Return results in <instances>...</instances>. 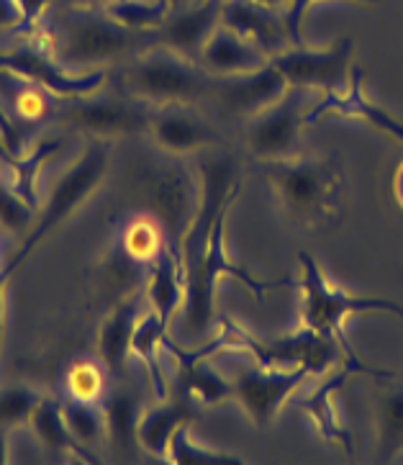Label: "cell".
Here are the masks:
<instances>
[{"label":"cell","instance_id":"7c38bea8","mask_svg":"<svg viewBox=\"0 0 403 465\" xmlns=\"http://www.w3.org/2000/svg\"><path fill=\"white\" fill-rule=\"evenodd\" d=\"M62 414H64V421H67V430L80 440H98L103 435L105 424H108L105 411L101 414L95 409V404H75L73 401Z\"/></svg>","mask_w":403,"mask_h":465},{"label":"cell","instance_id":"5b68a950","mask_svg":"<svg viewBox=\"0 0 403 465\" xmlns=\"http://www.w3.org/2000/svg\"><path fill=\"white\" fill-rule=\"evenodd\" d=\"M67 119H73L93 132H129V129H139L147 121V114L134 105L95 101V104H83L73 108L67 114Z\"/></svg>","mask_w":403,"mask_h":465},{"label":"cell","instance_id":"3957f363","mask_svg":"<svg viewBox=\"0 0 403 465\" xmlns=\"http://www.w3.org/2000/svg\"><path fill=\"white\" fill-rule=\"evenodd\" d=\"M152 132L164 150L172 152L198 150V147L219 142V134L209 121H203L198 114L182 108V105H172V108L162 111L152 121Z\"/></svg>","mask_w":403,"mask_h":465},{"label":"cell","instance_id":"5bb4252c","mask_svg":"<svg viewBox=\"0 0 403 465\" xmlns=\"http://www.w3.org/2000/svg\"><path fill=\"white\" fill-rule=\"evenodd\" d=\"M14 111L21 121H39L49 114V101L34 88H18L14 91Z\"/></svg>","mask_w":403,"mask_h":465},{"label":"cell","instance_id":"4fadbf2b","mask_svg":"<svg viewBox=\"0 0 403 465\" xmlns=\"http://www.w3.org/2000/svg\"><path fill=\"white\" fill-rule=\"evenodd\" d=\"M105 421H108L113 437H119L121 442H126L132 427H134V399L129 393H116L105 404Z\"/></svg>","mask_w":403,"mask_h":465},{"label":"cell","instance_id":"9c48e42d","mask_svg":"<svg viewBox=\"0 0 403 465\" xmlns=\"http://www.w3.org/2000/svg\"><path fill=\"white\" fill-rule=\"evenodd\" d=\"M134 312L136 306H123L105 322L103 331H101V352H103L108 368H113V371H119L123 365V355L134 342Z\"/></svg>","mask_w":403,"mask_h":465},{"label":"cell","instance_id":"7a4b0ae2","mask_svg":"<svg viewBox=\"0 0 403 465\" xmlns=\"http://www.w3.org/2000/svg\"><path fill=\"white\" fill-rule=\"evenodd\" d=\"M134 45L132 34L103 21H73L62 34L60 54L64 62H93L116 57Z\"/></svg>","mask_w":403,"mask_h":465},{"label":"cell","instance_id":"ba28073f","mask_svg":"<svg viewBox=\"0 0 403 465\" xmlns=\"http://www.w3.org/2000/svg\"><path fill=\"white\" fill-rule=\"evenodd\" d=\"M64 391L75 404H101L105 396V373L95 361H75L64 375Z\"/></svg>","mask_w":403,"mask_h":465},{"label":"cell","instance_id":"277c9868","mask_svg":"<svg viewBox=\"0 0 403 465\" xmlns=\"http://www.w3.org/2000/svg\"><path fill=\"white\" fill-rule=\"evenodd\" d=\"M103 165H105V152L93 150L88 157H85V160H83V163H80V165H77L75 170H73V173H70V175H67V178H64L60 185H57V191H54L52 201H49V206H46V213H44V219H42V226H39V229L31 234L26 250H29L31 244H34V242L44 234L49 226H54L57 222H60L62 216H67V213H70V209L75 206L77 201L88 193L90 185L101 178ZM26 250H24V252H26ZM24 252H21V255H24Z\"/></svg>","mask_w":403,"mask_h":465},{"label":"cell","instance_id":"8fae6325","mask_svg":"<svg viewBox=\"0 0 403 465\" xmlns=\"http://www.w3.org/2000/svg\"><path fill=\"white\" fill-rule=\"evenodd\" d=\"M209 21L211 8L201 11V14L185 15V18H180V21H175V24L167 29V42L175 46V49H180V52L191 54L195 46L203 45L206 31H209Z\"/></svg>","mask_w":403,"mask_h":465},{"label":"cell","instance_id":"6da1fadb","mask_svg":"<svg viewBox=\"0 0 403 465\" xmlns=\"http://www.w3.org/2000/svg\"><path fill=\"white\" fill-rule=\"evenodd\" d=\"M126 85L142 98L164 104H191L211 91L209 75L198 73L195 67L170 54H154L134 64L132 73L126 75Z\"/></svg>","mask_w":403,"mask_h":465},{"label":"cell","instance_id":"30bf717a","mask_svg":"<svg viewBox=\"0 0 403 465\" xmlns=\"http://www.w3.org/2000/svg\"><path fill=\"white\" fill-rule=\"evenodd\" d=\"M185 417V409L182 406H162V409H154L150 411L144 420L139 421L136 432L139 440L150 448V450H164L170 448V440L178 432L180 421Z\"/></svg>","mask_w":403,"mask_h":465},{"label":"cell","instance_id":"9a60e30c","mask_svg":"<svg viewBox=\"0 0 403 465\" xmlns=\"http://www.w3.org/2000/svg\"><path fill=\"white\" fill-rule=\"evenodd\" d=\"M39 404V399L29 391H5L0 396V421H15L31 414Z\"/></svg>","mask_w":403,"mask_h":465},{"label":"cell","instance_id":"52a82bcc","mask_svg":"<svg viewBox=\"0 0 403 465\" xmlns=\"http://www.w3.org/2000/svg\"><path fill=\"white\" fill-rule=\"evenodd\" d=\"M206 64L211 70L221 73V75H244V70H252L254 62L250 57H254L252 52L244 46L240 36L234 34H216L206 45Z\"/></svg>","mask_w":403,"mask_h":465},{"label":"cell","instance_id":"8992f818","mask_svg":"<svg viewBox=\"0 0 403 465\" xmlns=\"http://www.w3.org/2000/svg\"><path fill=\"white\" fill-rule=\"evenodd\" d=\"M123 255L136 265H154L164 255L162 222L152 216H134L121 234Z\"/></svg>","mask_w":403,"mask_h":465}]
</instances>
